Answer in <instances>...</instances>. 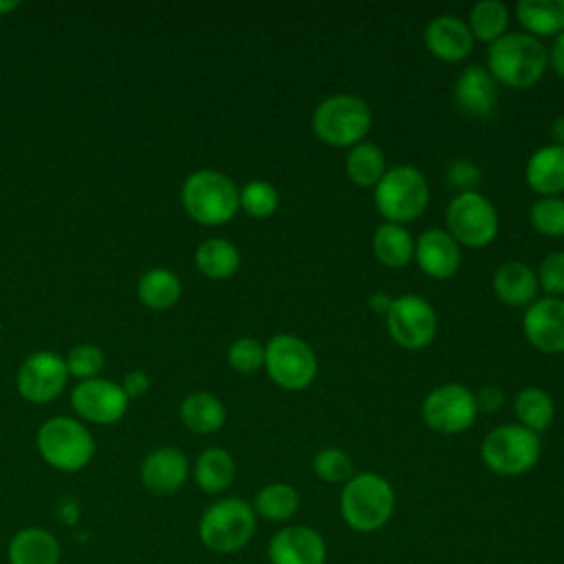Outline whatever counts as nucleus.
I'll return each mask as SVG.
<instances>
[{
  "label": "nucleus",
  "instance_id": "58836bf2",
  "mask_svg": "<svg viewBox=\"0 0 564 564\" xmlns=\"http://www.w3.org/2000/svg\"><path fill=\"white\" fill-rule=\"evenodd\" d=\"M538 284L553 297L564 293V251L549 253L538 269Z\"/></svg>",
  "mask_w": 564,
  "mask_h": 564
},
{
  "label": "nucleus",
  "instance_id": "39448f33",
  "mask_svg": "<svg viewBox=\"0 0 564 564\" xmlns=\"http://www.w3.org/2000/svg\"><path fill=\"white\" fill-rule=\"evenodd\" d=\"M311 123L322 143L333 148H352L368 134L372 115L361 97L337 93L315 106Z\"/></svg>",
  "mask_w": 564,
  "mask_h": 564
},
{
  "label": "nucleus",
  "instance_id": "6ab92c4d",
  "mask_svg": "<svg viewBox=\"0 0 564 564\" xmlns=\"http://www.w3.org/2000/svg\"><path fill=\"white\" fill-rule=\"evenodd\" d=\"M454 101L460 112L474 119H487L498 101V82L485 66L471 64L456 79Z\"/></svg>",
  "mask_w": 564,
  "mask_h": 564
},
{
  "label": "nucleus",
  "instance_id": "ddd939ff",
  "mask_svg": "<svg viewBox=\"0 0 564 564\" xmlns=\"http://www.w3.org/2000/svg\"><path fill=\"white\" fill-rule=\"evenodd\" d=\"M128 397L121 383L104 377H93L79 381L70 392V403L75 412L97 425H112L128 412Z\"/></svg>",
  "mask_w": 564,
  "mask_h": 564
},
{
  "label": "nucleus",
  "instance_id": "c756f323",
  "mask_svg": "<svg viewBox=\"0 0 564 564\" xmlns=\"http://www.w3.org/2000/svg\"><path fill=\"white\" fill-rule=\"evenodd\" d=\"M513 412L522 427L540 434L553 423L555 403L546 390L529 386L516 394Z\"/></svg>",
  "mask_w": 564,
  "mask_h": 564
},
{
  "label": "nucleus",
  "instance_id": "a18cd8bd",
  "mask_svg": "<svg viewBox=\"0 0 564 564\" xmlns=\"http://www.w3.org/2000/svg\"><path fill=\"white\" fill-rule=\"evenodd\" d=\"M549 134H551V141H553L555 145H564V115H562V117H555V119L551 121Z\"/></svg>",
  "mask_w": 564,
  "mask_h": 564
},
{
  "label": "nucleus",
  "instance_id": "37998d69",
  "mask_svg": "<svg viewBox=\"0 0 564 564\" xmlns=\"http://www.w3.org/2000/svg\"><path fill=\"white\" fill-rule=\"evenodd\" d=\"M549 62H551L553 70L564 79V31L560 35H555L551 51H549Z\"/></svg>",
  "mask_w": 564,
  "mask_h": 564
},
{
  "label": "nucleus",
  "instance_id": "c9c22d12",
  "mask_svg": "<svg viewBox=\"0 0 564 564\" xmlns=\"http://www.w3.org/2000/svg\"><path fill=\"white\" fill-rule=\"evenodd\" d=\"M313 471L324 482H346L355 476V465L344 449L326 447L315 454Z\"/></svg>",
  "mask_w": 564,
  "mask_h": 564
},
{
  "label": "nucleus",
  "instance_id": "c85d7f7f",
  "mask_svg": "<svg viewBox=\"0 0 564 564\" xmlns=\"http://www.w3.org/2000/svg\"><path fill=\"white\" fill-rule=\"evenodd\" d=\"M181 280L176 273H172L165 267H154L148 269L139 282H137V295L139 300L154 308V311H163L174 306L181 300Z\"/></svg>",
  "mask_w": 564,
  "mask_h": 564
},
{
  "label": "nucleus",
  "instance_id": "e433bc0d",
  "mask_svg": "<svg viewBox=\"0 0 564 564\" xmlns=\"http://www.w3.org/2000/svg\"><path fill=\"white\" fill-rule=\"evenodd\" d=\"M227 364L240 375H251L264 366V346L253 337H240L229 346Z\"/></svg>",
  "mask_w": 564,
  "mask_h": 564
},
{
  "label": "nucleus",
  "instance_id": "423d86ee",
  "mask_svg": "<svg viewBox=\"0 0 564 564\" xmlns=\"http://www.w3.org/2000/svg\"><path fill=\"white\" fill-rule=\"evenodd\" d=\"M430 203V185L421 170L414 165H397L386 170L375 185V207L386 223L416 220Z\"/></svg>",
  "mask_w": 564,
  "mask_h": 564
},
{
  "label": "nucleus",
  "instance_id": "0eeeda50",
  "mask_svg": "<svg viewBox=\"0 0 564 564\" xmlns=\"http://www.w3.org/2000/svg\"><path fill=\"white\" fill-rule=\"evenodd\" d=\"M35 445L44 463L59 471H79L95 456L93 434L70 416L46 419L37 430Z\"/></svg>",
  "mask_w": 564,
  "mask_h": 564
},
{
  "label": "nucleus",
  "instance_id": "f8f14e48",
  "mask_svg": "<svg viewBox=\"0 0 564 564\" xmlns=\"http://www.w3.org/2000/svg\"><path fill=\"white\" fill-rule=\"evenodd\" d=\"M386 326L401 348L421 350L432 344L436 335V311L432 304L414 293H405L392 300V306L386 315Z\"/></svg>",
  "mask_w": 564,
  "mask_h": 564
},
{
  "label": "nucleus",
  "instance_id": "473e14b6",
  "mask_svg": "<svg viewBox=\"0 0 564 564\" xmlns=\"http://www.w3.org/2000/svg\"><path fill=\"white\" fill-rule=\"evenodd\" d=\"M509 24V9L500 0H480L471 7L467 26L474 40L494 44L498 37L505 35Z\"/></svg>",
  "mask_w": 564,
  "mask_h": 564
},
{
  "label": "nucleus",
  "instance_id": "4be33fe9",
  "mask_svg": "<svg viewBox=\"0 0 564 564\" xmlns=\"http://www.w3.org/2000/svg\"><path fill=\"white\" fill-rule=\"evenodd\" d=\"M527 183L542 196H560L564 192V145L538 148L524 167Z\"/></svg>",
  "mask_w": 564,
  "mask_h": 564
},
{
  "label": "nucleus",
  "instance_id": "cd10ccee",
  "mask_svg": "<svg viewBox=\"0 0 564 564\" xmlns=\"http://www.w3.org/2000/svg\"><path fill=\"white\" fill-rule=\"evenodd\" d=\"M372 253L381 264L401 269L414 258V240L403 225L383 223L372 234Z\"/></svg>",
  "mask_w": 564,
  "mask_h": 564
},
{
  "label": "nucleus",
  "instance_id": "4468645a",
  "mask_svg": "<svg viewBox=\"0 0 564 564\" xmlns=\"http://www.w3.org/2000/svg\"><path fill=\"white\" fill-rule=\"evenodd\" d=\"M68 370L64 357L51 350L31 352L15 377L18 392L31 403H48L64 390L68 381Z\"/></svg>",
  "mask_w": 564,
  "mask_h": 564
},
{
  "label": "nucleus",
  "instance_id": "72a5a7b5",
  "mask_svg": "<svg viewBox=\"0 0 564 564\" xmlns=\"http://www.w3.org/2000/svg\"><path fill=\"white\" fill-rule=\"evenodd\" d=\"M531 227L549 238L564 236V198L562 196H542L529 209Z\"/></svg>",
  "mask_w": 564,
  "mask_h": 564
},
{
  "label": "nucleus",
  "instance_id": "2eb2a0df",
  "mask_svg": "<svg viewBox=\"0 0 564 564\" xmlns=\"http://www.w3.org/2000/svg\"><path fill=\"white\" fill-rule=\"evenodd\" d=\"M522 330L542 352H564V300L544 295L533 300L522 317Z\"/></svg>",
  "mask_w": 564,
  "mask_h": 564
},
{
  "label": "nucleus",
  "instance_id": "49530a36",
  "mask_svg": "<svg viewBox=\"0 0 564 564\" xmlns=\"http://www.w3.org/2000/svg\"><path fill=\"white\" fill-rule=\"evenodd\" d=\"M18 7H20V2H15V0H0V15L13 11V9H18Z\"/></svg>",
  "mask_w": 564,
  "mask_h": 564
},
{
  "label": "nucleus",
  "instance_id": "a19ab883",
  "mask_svg": "<svg viewBox=\"0 0 564 564\" xmlns=\"http://www.w3.org/2000/svg\"><path fill=\"white\" fill-rule=\"evenodd\" d=\"M123 392L128 399H137L141 394L148 392L150 388V377L145 370H130L126 377H123V383H121Z\"/></svg>",
  "mask_w": 564,
  "mask_h": 564
},
{
  "label": "nucleus",
  "instance_id": "7ed1b4c3",
  "mask_svg": "<svg viewBox=\"0 0 564 564\" xmlns=\"http://www.w3.org/2000/svg\"><path fill=\"white\" fill-rule=\"evenodd\" d=\"M240 189L236 183L218 170L192 172L181 189V200L187 216L200 225L214 227L229 223L240 207Z\"/></svg>",
  "mask_w": 564,
  "mask_h": 564
},
{
  "label": "nucleus",
  "instance_id": "f03ea898",
  "mask_svg": "<svg viewBox=\"0 0 564 564\" xmlns=\"http://www.w3.org/2000/svg\"><path fill=\"white\" fill-rule=\"evenodd\" d=\"M549 66L546 46L529 33H505L487 51V70L498 84L529 88L542 79Z\"/></svg>",
  "mask_w": 564,
  "mask_h": 564
},
{
  "label": "nucleus",
  "instance_id": "412c9836",
  "mask_svg": "<svg viewBox=\"0 0 564 564\" xmlns=\"http://www.w3.org/2000/svg\"><path fill=\"white\" fill-rule=\"evenodd\" d=\"M491 284L496 297L507 306L527 308L533 300H538V275L529 264L520 260L502 262L496 269Z\"/></svg>",
  "mask_w": 564,
  "mask_h": 564
},
{
  "label": "nucleus",
  "instance_id": "c03bdc74",
  "mask_svg": "<svg viewBox=\"0 0 564 564\" xmlns=\"http://www.w3.org/2000/svg\"><path fill=\"white\" fill-rule=\"evenodd\" d=\"M392 300H394V297H390L388 293L377 291V293H372V295H370L368 304H370V308H372L375 313H379V315H388V311H390V306H392Z\"/></svg>",
  "mask_w": 564,
  "mask_h": 564
},
{
  "label": "nucleus",
  "instance_id": "ea45409f",
  "mask_svg": "<svg viewBox=\"0 0 564 564\" xmlns=\"http://www.w3.org/2000/svg\"><path fill=\"white\" fill-rule=\"evenodd\" d=\"M447 185L454 187L458 194L463 192H476V185L480 183V170L476 163L467 159H458L447 167Z\"/></svg>",
  "mask_w": 564,
  "mask_h": 564
},
{
  "label": "nucleus",
  "instance_id": "aec40b11",
  "mask_svg": "<svg viewBox=\"0 0 564 564\" xmlns=\"http://www.w3.org/2000/svg\"><path fill=\"white\" fill-rule=\"evenodd\" d=\"M414 258L425 275L447 280L460 267V245L445 229H427L414 242Z\"/></svg>",
  "mask_w": 564,
  "mask_h": 564
},
{
  "label": "nucleus",
  "instance_id": "20e7f679",
  "mask_svg": "<svg viewBox=\"0 0 564 564\" xmlns=\"http://www.w3.org/2000/svg\"><path fill=\"white\" fill-rule=\"evenodd\" d=\"M256 535V511L242 498L212 502L198 520V538L212 553L229 555L242 551Z\"/></svg>",
  "mask_w": 564,
  "mask_h": 564
},
{
  "label": "nucleus",
  "instance_id": "a878e982",
  "mask_svg": "<svg viewBox=\"0 0 564 564\" xmlns=\"http://www.w3.org/2000/svg\"><path fill=\"white\" fill-rule=\"evenodd\" d=\"M516 18L533 37L560 35L564 31V0H520Z\"/></svg>",
  "mask_w": 564,
  "mask_h": 564
},
{
  "label": "nucleus",
  "instance_id": "6e6552de",
  "mask_svg": "<svg viewBox=\"0 0 564 564\" xmlns=\"http://www.w3.org/2000/svg\"><path fill=\"white\" fill-rule=\"evenodd\" d=\"M540 436L520 423L494 427L480 445V458L487 469L507 478L531 471L540 460Z\"/></svg>",
  "mask_w": 564,
  "mask_h": 564
},
{
  "label": "nucleus",
  "instance_id": "bb28decb",
  "mask_svg": "<svg viewBox=\"0 0 564 564\" xmlns=\"http://www.w3.org/2000/svg\"><path fill=\"white\" fill-rule=\"evenodd\" d=\"M196 269L209 280H227L240 267V251L225 238H207L196 247Z\"/></svg>",
  "mask_w": 564,
  "mask_h": 564
},
{
  "label": "nucleus",
  "instance_id": "2f4dec72",
  "mask_svg": "<svg viewBox=\"0 0 564 564\" xmlns=\"http://www.w3.org/2000/svg\"><path fill=\"white\" fill-rule=\"evenodd\" d=\"M346 174L359 187H375L386 174V156L379 145L361 141L346 154Z\"/></svg>",
  "mask_w": 564,
  "mask_h": 564
},
{
  "label": "nucleus",
  "instance_id": "b1692460",
  "mask_svg": "<svg viewBox=\"0 0 564 564\" xmlns=\"http://www.w3.org/2000/svg\"><path fill=\"white\" fill-rule=\"evenodd\" d=\"M236 476V460L223 447H207L194 463V480L205 494H223Z\"/></svg>",
  "mask_w": 564,
  "mask_h": 564
},
{
  "label": "nucleus",
  "instance_id": "1a4fd4ad",
  "mask_svg": "<svg viewBox=\"0 0 564 564\" xmlns=\"http://www.w3.org/2000/svg\"><path fill=\"white\" fill-rule=\"evenodd\" d=\"M447 234L463 247L480 249L498 236L500 218L494 203L480 192L456 194L445 209Z\"/></svg>",
  "mask_w": 564,
  "mask_h": 564
},
{
  "label": "nucleus",
  "instance_id": "393cba45",
  "mask_svg": "<svg viewBox=\"0 0 564 564\" xmlns=\"http://www.w3.org/2000/svg\"><path fill=\"white\" fill-rule=\"evenodd\" d=\"M181 421L196 434H212L225 425L227 412L218 397L212 392H192L181 403Z\"/></svg>",
  "mask_w": 564,
  "mask_h": 564
},
{
  "label": "nucleus",
  "instance_id": "9d476101",
  "mask_svg": "<svg viewBox=\"0 0 564 564\" xmlns=\"http://www.w3.org/2000/svg\"><path fill=\"white\" fill-rule=\"evenodd\" d=\"M267 375L284 390H304L317 375V359L313 348L297 335L280 333L264 346Z\"/></svg>",
  "mask_w": 564,
  "mask_h": 564
},
{
  "label": "nucleus",
  "instance_id": "4c0bfd02",
  "mask_svg": "<svg viewBox=\"0 0 564 564\" xmlns=\"http://www.w3.org/2000/svg\"><path fill=\"white\" fill-rule=\"evenodd\" d=\"M64 364L68 375L79 377L82 381L93 379L104 368V352L93 344H77L66 352Z\"/></svg>",
  "mask_w": 564,
  "mask_h": 564
},
{
  "label": "nucleus",
  "instance_id": "79ce46f5",
  "mask_svg": "<svg viewBox=\"0 0 564 564\" xmlns=\"http://www.w3.org/2000/svg\"><path fill=\"white\" fill-rule=\"evenodd\" d=\"M502 399H505V397H502L500 388L487 386V388H482L480 394L476 397V403H478V410L482 408V410H487V412H496L498 405L502 403Z\"/></svg>",
  "mask_w": 564,
  "mask_h": 564
},
{
  "label": "nucleus",
  "instance_id": "f3484780",
  "mask_svg": "<svg viewBox=\"0 0 564 564\" xmlns=\"http://www.w3.org/2000/svg\"><path fill=\"white\" fill-rule=\"evenodd\" d=\"M141 485L154 496H172L176 494L187 476H189V460L187 456L172 445L152 449L141 463Z\"/></svg>",
  "mask_w": 564,
  "mask_h": 564
},
{
  "label": "nucleus",
  "instance_id": "9b49d317",
  "mask_svg": "<svg viewBox=\"0 0 564 564\" xmlns=\"http://www.w3.org/2000/svg\"><path fill=\"white\" fill-rule=\"evenodd\" d=\"M421 416L434 432L460 434L469 430L478 416L476 394L463 383H443L423 399Z\"/></svg>",
  "mask_w": 564,
  "mask_h": 564
},
{
  "label": "nucleus",
  "instance_id": "7c9ffc66",
  "mask_svg": "<svg viewBox=\"0 0 564 564\" xmlns=\"http://www.w3.org/2000/svg\"><path fill=\"white\" fill-rule=\"evenodd\" d=\"M251 507L256 516L269 522H286L297 513L300 496L286 482H269L253 496Z\"/></svg>",
  "mask_w": 564,
  "mask_h": 564
},
{
  "label": "nucleus",
  "instance_id": "dca6fc26",
  "mask_svg": "<svg viewBox=\"0 0 564 564\" xmlns=\"http://www.w3.org/2000/svg\"><path fill=\"white\" fill-rule=\"evenodd\" d=\"M267 557L271 564H326V542L317 529L291 524L273 533Z\"/></svg>",
  "mask_w": 564,
  "mask_h": 564
},
{
  "label": "nucleus",
  "instance_id": "f704fd0d",
  "mask_svg": "<svg viewBox=\"0 0 564 564\" xmlns=\"http://www.w3.org/2000/svg\"><path fill=\"white\" fill-rule=\"evenodd\" d=\"M240 209L251 218H269L278 212L280 194L269 181H249L240 189Z\"/></svg>",
  "mask_w": 564,
  "mask_h": 564
},
{
  "label": "nucleus",
  "instance_id": "a211bd4d",
  "mask_svg": "<svg viewBox=\"0 0 564 564\" xmlns=\"http://www.w3.org/2000/svg\"><path fill=\"white\" fill-rule=\"evenodd\" d=\"M427 51L443 62H463L474 48V35L458 15L443 13L427 22L423 33Z\"/></svg>",
  "mask_w": 564,
  "mask_h": 564
},
{
  "label": "nucleus",
  "instance_id": "5701e85b",
  "mask_svg": "<svg viewBox=\"0 0 564 564\" xmlns=\"http://www.w3.org/2000/svg\"><path fill=\"white\" fill-rule=\"evenodd\" d=\"M59 542L42 527L20 529L7 546L9 564H59Z\"/></svg>",
  "mask_w": 564,
  "mask_h": 564
},
{
  "label": "nucleus",
  "instance_id": "f257e3e1",
  "mask_svg": "<svg viewBox=\"0 0 564 564\" xmlns=\"http://www.w3.org/2000/svg\"><path fill=\"white\" fill-rule=\"evenodd\" d=\"M397 496L392 485L377 471H359L344 482L339 494L341 520L357 533H372L388 524Z\"/></svg>",
  "mask_w": 564,
  "mask_h": 564
}]
</instances>
